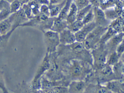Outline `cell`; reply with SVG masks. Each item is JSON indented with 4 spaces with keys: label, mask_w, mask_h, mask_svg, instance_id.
I'll list each match as a JSON object with an SVG mask.
<instances>
[{
    "label": "cell",
    "mask_w": 124,
    "mask_h": 93,
    "mask_svg": "<svg viewBox=\"0 0 124 93\" xmlns=\"http://www.w3.org/2000/svg\"><path fill=\"white\" fill-rule=\"evenodd\" d=\"M55 25L56 27H60V26H61L62 25L61 21L60 20H57V21H56L55 23Z\"/></svg>",
    "instance_id": "ac0fdd59"
},
{
    "label": "cell",
    "mask_w": 124,
    "mask_h": 93,
    "mask_svg": "<svg viewBox=\"0 0 124 93\" xmlns=\"http://www.w3.org/2000/svg\"><path fill=\"white\" fill-rule=\"evenodd\" d=\"M81 70L80 68L79 67H75L74 69V73L75 75H78L81 72Z\"/></svg>",
    "instance_id": "7c38bea8"
},
{
    "label": "cell",
    "mask_w": 124,
    "mask_h": 93,
    "mask_svg": "<svg viewBox=\"0 0 124 93\" xmlns=\"http://www.w3.org/2000/svg\"><path fill=\"white\" fill-rule=\"evenodd\" d=\"M98 92L103 93H107V90H106L105 89H101V90H99Z\"/></svg>",
    "instance_id": "7402d4cb"
},
{
    "label": "cell",
    "mask_w": 124,
    "mask_h": 93,
    "mask_svg": "<svg viewBox=\"0 0 124 93\" xmlns=\"http://www.w3.org/2000/svg\"><path fill=\"white\" fill-rule=\"evenodd\" d=\"M90 7V6H88L87 7H85V8H84L83 9H82V10L80 12L78 15V18L79 20L82 19L84 17L85 14L89 11Z\"/></svg>",
    "instance_id": "3957f363"
},
{
    "label": "cell",
    "mask_w": 124,
    "mask_h": 93,
    "mask_svg": "<svg viewBox=\"0 0 124 93\" xmlns=\"http://www.w3.org/2000/svg\"><path fill=\"white\" fill-rule=\"evenodd\" d=\"M38 3L43 5H46L49 3V1L48 0H38Z\"/></svg>",
    "instance_id": "2e32d148"
},
{
    "label": "cell",
    "mask_w": 124,
    "mask_h": 93,
    "mask_svg": "<svg viewBox=\"0 0 124 93\" xmlns=\"http://www.w3.org/2000/svg\"><path fill=\"white\" fill-rule=\"evenodd\" d=\"M105 60V57L104 55L101 54L98 57V61L100 63H104Z\"/></svg>",
    "instance_id": "5bb4252c"
},
{
    "label": "cell",
    "mask_w": 124,
    "mask_h": 93,
    "mask_svg": "<svg viewBox=\"0 0 124 93\" xmlns=\"http://www.w3.org/2000/svg\"><path fill=\"white\" fill-rule=\"evenodd\" d=\"M40 18L42 20L45 21V20H46L47 19V17L45 14H42L40 16Z\"/></svg>",
    "instance_id": "d6986e66"
},
{
    "label": "cell",
    "mask_w": 124,
    "mask_h": 93,
    "mask_svg": "<svg viewBox=\"0 0 124 93\" xmlns=\"http://www.w3.org/2000/svg\"><path fill=\"white\" fill-rule=\"evenodd\" d=\"M74 49L76 51L80 52L84 49V46L82 44L79 43L75 44L74 46Z\"/></svg>",
    "instance_id": "52a82bcc"
},
{
    "label": "cell",
    "mask_w": 124,
    "mask_h": 93,
    "mask_svg": "<svg viewBox=\"0 0 124 93\" xmlns=\"http://www.w3.org/2000/svg\"><path fill=\"white\" fill-rule=\"evenodd\" d=\"M92 17V14L91 12L88 13L86 16L84 18L83 23H86L90 21Z\"/></svg>",
    "instance_id": "ba28073f"
},
{
    "label": "cell",
    "mask_w": 124,
    "mask_h": 93,
    "mask_svg": "<svg viewBox=\"0 0 124 93\" xmlns=\"http://www.w3.org/2000/svg\"><path fill=\"white\" fill-rule=\"evenodd\" d=\"M83 87V84L82 82H79V83L77 84L76 85V86H75L76 89L78 91L82 90Z\"/></svg>",
    "instance_id": "30bf717a"
},
{
    "label": "cell",
    "mask_w": 124,
    "mask_h": 93,
    "mask_svg": "<svg viewBox=\"0 0 124 93\" xmlns=\"http://www.w3.org/2000/svg\"><path fill=\"white\" fill-rule=\"evenodd\" d=\"M83 23L80 21L79 20L75 22L72 25V30L74 31H77L80 29L83 25Z\"/></svg>",
    "instance_id": "277c9868"
},
{
    "label": "cell",
    "mask_w": 124,
    "mask_h": 93,
    "mask_svg": "<svg viewBox=\"0 0 124 93\" xmlns=\"http://www.w3.org/2000/svg\"><path fill=\"white\" fill-rule=\"evenodd\" d=\"M97 14H98V17L100 19H103L104 18V15L103 13L101 10H99L98 11V12H97Z\"/></svg>",
    "instance_id": "4fadbf2b"
},
{
    "label": "cell",
    "mask_w": 124,
    "mask_h": 93,
    "mask_svg": "<svg viewBox=\"0 0 124 93\" xmlns=\"http://www.w3.org/2000/svg\"><path fill=\"white\" fill-rule=\"evenodd\" d=\"M64 3V2L59 5L54 7L51 9V14L53 15H55L58 14L62 8Z\"/></svg>",
    "instance_id": "7a4b0ae2"
},
{
    "label": "cell",
    "mask_w": 124,
    "mask_h": 93,
    "mask_svg": "<svg viewBox=\"0 0 124 93\" xmlns=\"http://www.w3.org/2000/svg\"><path fill=\"white\" fill-rule=\"evenodd\" d=\"M85 34L84 32H80L77 35V40L79 41H83L85 40Z\"/></svg>",
    "instance_id": "8992f818"
},
{
    "label": "cell",
    "mask_w": 124,
    "mask_h": 93,
    "mask_svg": "<svg viewBox=\"0 0 124 93\" xmlns=\"http://www.w3.org/2000/svg\"><path fill=\"white\" fill-rule=\"evenodd\" d=\"M103 73L106 75H109L111 73V70L109 67L104 68L103 70Z\"/></svg>",
    "instance_id": "9c48e42d"
},
{
    "label": "cell",
    "mask_w": 124,
    "mask_h": 93,
    "mask_svg": "<svg viewBox=\"0 0 124 93\" xmlns=\"http://www.w3.org/2000/svg\"><path fill=\"white\" fill-rule=\"evenodd\" d=\"M77 2L80 6H83L86 5L87 3V0H77Z\"/></svg>",
    "instance_id": "8fae6325"
},
{
    "label": "cell",
    "mask_w": 124,
    "mask_h": 93,
    "mask_svg": "<svg viewBox=\"0 0 124 93\" xmlns=\"http://www.w3.org/2000/svg\"><path fill=\"white\" fill-rule=\"evenodd\" d=\"M85 45L87 48H90L91 46V43L90 41L89 40H87L85 42Z\"/></svg>",
    "instance_id": "e0dca14e"
},
{
    "label": "cell",
    "mask_w": 124,
    "mask_h": 93,
    "mask_svg": "<svg viewBox=\"0 0 124 93\" xmlns=\"http://www.w3.org/2000/svg\"><path fill=\"white\" fill-rule=\"evenodd\" d=\"M60 1V0H50L51 3L53 4L56 3Z\"/></svg>",
    "instance_id": "603a6c76"
},
{
    "label": "cell",
    "mask_w": 124,
    "mask_h": 93,
    "mask_svg": "<svg viewBox=\"0 0 124 93\" xmlns=\"http://www.w3.org/2000/svg\"><path fill=\"white\" fill-rule=\"evenodd\" d=\"M19 1H20L22 4H23L26 3H28L30 0H18Z\"/></svg>",
    "instance_id": "44dd1931"
},
{
    "label": "cell",
    "mask_w": 124,
    "mask_h": 93,
    "mask_svg": "<svg viewBox=\"0 0 124 93\" xmlns=\"http://www.w3.org/2000/svg\"><path fill=\"white\" fill-rule=\"evenodd\" d=\"M3 0L6 1L7 3H12V2H13L15 0Z\"/></svg>",
    "instance_id": "cb8c5ba5"
},
{
    "label": "cell",
    "mask_w": 124,
    "mask_h": 93,
    "mask_svg": "<svg viewBox=\"0 0 124 93\" xmlns=\"http://www.w3.org/2000/svg\"><path fill=\"white\" fill-rule=\"evenodd\" d=\"M41 10L43 13H46L48 11V8L46 5H43L41 7Z\"/></svg>",
    "instance_id": "9a60e30c"
},
{
    "label": "cell",
    "mask_w": 124,
    "mask_h": 93,
    "mask_svg": "<svg viewBox=\"0 0 124 93\" xmlns=\"http://www.w3.org/2000/svg\"><path fill=\"white\" fill-rule=\"evenodd\" d=\"M49 37L51 39H55L56 38V35L53 33H51L49 34Z\"/></svg>",
    "instance_id": "ffe728a7"
},
{
    "label": "cell",
    "mask_w": 124,
    "mask_h": 93,
    "mask_svg": "<svg viewBox=\"0 0 124 93\" xmlns=\"http://www.w3.org/2000/svg\"><path fill=\"white\" fill-rule=\"evenodd\" d=\"M65 38L66 41H68L69 43H72L75 40V38L73 35H72L70 33H66Z\"/></svg>",
    "instance_id": "5b68a950"
},
{
    "label": "cell",
    "mask_w": 124,
    "mask_h": 93,
    "mask_svg": "<svg viewBox=\"0 0 124 93\" xmlns=\"http://www.w3.org/2000/svg\"><path fill=\"white\" fill-rule=\"evenodd\" d=\"M22 4L18 0H15L11 3V10L13 11H17L21 7Z\"/></svg>",
    "instance_id": "6da1fadb"
}]
</instances>
